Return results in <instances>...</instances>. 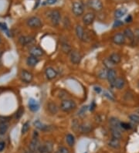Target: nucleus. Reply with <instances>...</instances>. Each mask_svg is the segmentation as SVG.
I'll use <instances>...</instances> for the list:
<instances>
[{"instance_id":"f257e3e1","label":"nucleus","mask_w":139,"mask_h":153,"mask_svg":"<svg viewBox=\"0 0 139 153\" xmlns=\"http://www.w3.org/2000/svg\"><path fill=\"white\" fill-rule=\"evenodd\" d=\"M77 105L72 100H63L60 104V109L64 112H69L75 109Z\"/></svg>"},{"instance_id":"f03ea898","label":"nucleus","mask_w":139,"mask_h":153,"mask_svg":"<svg viewBox=\"0 0 139 153\" xmlns=\"http://www.w3.org/2000/svg\"><path fill=\"white\" fill-rule=\"evenodd\" d=\"M72 12L76 16H80L81 15L84 14V4L81 2H80V1L74 2V3H73L72 5Z\"/></svg>"},{"instance_id":"7ed1b4c3","label":"nucleus","mask_w":139,"mask_h":153,"mask_svg":"<svg viewBox=\"0 0 139 153\" xmlns=\"http://www.w3.org/2000/svg\"><path fill=\"white\" fill-rule=\"evenodd\" d=\"M87 5L90 9L96 12H100L103 10V3L101 0H88Z\"/></svg>"},{"instance_id":"20e7f679","label":"nucleus","mask_w":139,"mask_h":153,"mask_svg":"<svg viewBox=\"0 0 139 153\" xmlns=\"http://www.w3.org/2000/svg\"><path fill=\"white\" fill-rule=\"evenodd\" d=\"M53 151V143L51 141H46L44 144L40 145L38 148L39 153H52Z\"/></svg>"},{"instance_id":"39448f33","label":"nucleus","mask_w":139,"mask_h":153,"mask_svg":"<svg viewBox=\"0 0 139 153\" xmlns=\"http://www.w3.org/2000/svg\"><path fill=\"white\" fill-rule=\"evenodd\" d=\"M27 26L30 27V28H40L43 26L42 20L37 16L30 17L27 20Z\"/></svg>"},{"instance_id":"423d86ee","label":"nucleus","mask_w":139,"mask_h":153,"mask_svg":"<svg viewBox=\"0 0 139 153\" xmlns=\"http://www.w3.org/2000/svg\"><path fill=\"white\" fill-rule=\"evenodd\" d=\"M33 139H32L31 142L29 144V149L32 151H34V152H38L39 147L40 146V141H39L38 139V133L37 131H33Z\"/></svg>"},{"instance_id":"0eeeda50","label":"nucleus","mask_w":139,"mask_h":153,"mask_svg":"<svg viewBox=\"0 0 139 153\" xmlns=\"http://www.w3.org/2000/svg\"><path fill=\"white\" fill-rule=\"evenodd\" d=\"M50 19L53 26H58L60 24V20H61V15H60V11L58 10L52 11L50 14Z\"/></svg>"},{"instance_id":"6e6552de","label":"nucleus","mask_w":139,"mask_h":153,"mask_svg":"<svg viewBox=\"0 0 139 153\" xmlns=\"http://www.w3.org/2000/svg\"><path fill=\"white\" fill-rule=\"evenodd\" d=\"M70 59L71 63L74 64H79L82 60V56L78 51L73 50L70 52Z\"/></svg>"},{"instance_id":"1a4fd4ad","label":"nucleus","mask_w":139,"mask_h":153,"mask_svg":"<svg viewBox=\"0 0 139 153\" xmlns=\"http://www.w3.org/2000/svg\"><path fill=\"white\" fill-rule=\"evenodd\" d=\"M95 20V14L94 12H87L83 17V22L84 25L89 26L92 24Z\"/></svg>"},{"instance_id":"9d476101","label":"nucleus","mask_w":139,"mask_h":153,"mask_svg":"<svg viewBox=\"0 0 139 153\" xmlns=\"http://www.w3.org/2000/svg\"><path fill=\"white\" fill-rule=\"evenodd\" d=\"M112 41L114 44H117V45H123L125 43V37L124 33H116L113 37Z\"/></svg>"},{"instance_id":"9b49d317","label":"nucleus","mask_w":139,"mask_h":153,"mask_svg":"<svg viewBox=\"0 0 139 153\" xmlns=\"http://www.w3.org/2000/svg\"><path fill=\"white\" fill-rule=\"evenodd\" d=\"M20 77H21L22 80L26 83H30L33 80V74L29 71H26V70L22 71L21 73H20Z\"/></svg>"},{"instance_id":"f8f14e48","label":"nucleus","mask_w":139,"mask_h":153,"mask_svg":"<svg viewBox=\"0 0 139 153\" xmlns=\"http://www.w3.org/2000/svg\"><path fill=\"white\" fill-rule=\"evenodd\" d=\"M46 77L48 80H53L57 77V72L55 69H53V67H48L46 69L45 71Z\"/></svg>"},{"instance_id":"ddd939ff","label":"nucleus","mask_w":139,"mask_h":153,"mask_svg":"<svg viewBox=\"0 0 139 153\" xmlns=\"http://www.w3.org/2000/svg\"><path fill=\"white\" fill-rule=\"evenodd\" d=\"M28 105H29V108L32 112H36L40 109V105H39L38 101H36L35 99H33V98H30L29 100Z\"/></svg>"},{"instance_id":"4468645a","label":"nucleus","mask_w":139,"mask_h":153,"mask_svg":"<svg viewBox=\"0 0 139 153\" xmlns=\"http://www.w3.org/2000/svg\"><path fill=\"white\" fill-rule=\"evenodd\" d=\"M121 122L119 121V119H118L117 118H114V117L110 118V120H109V124L110 125V128H113V129L121 130L122 129H121Z\"/></svg>"},{"instance_id":"2eb2a0df","label":"nucleus","mask_w":139,"mask_h":153,"mask_svg":"<svg viewBox=\"0 0 139 153\" xmlns=\"http://www.w3.org/2000/svg\"><path fill=\"white\" fill-rule=\"evenodd\" d=\"M29 54L31 56L39 57V56H41L43 55V50L39 46H33L29 50Z\"/></svg>"},{"instance_id":"dca6fc26","label":"nucleus","mask_w":139,"mask_h":153,"mask_svg":"<svg viewBox=\"0 0 139 153\" xmlns=\"http://www.w3.org/2000/svg\"><path fill=\"white\" fill-rule=\"evenodd\" d=\"M116 77H117V72L114 69H110V70H108V76H107V79L108 80V81L110 83V84H112L114 82V80H116Z\"/></svg>"},{"instance_id":"f3484780","label":"nucleus","mask_w":139,"mask_h":153,"mask_svg":"<svg viewBox=\"0 0 139 153\" xmlns=\"http://www.w3.org/2000/svg\"><path fill=\"white\" fill-rule=\"evenodd\" d=\"M34 126L36 127V129H39V130H40V131H48L49 129H50V126L48 125H46V124H43V122H41L40 121H36V122H34Z\"/></svg>"},{"instance_id":"a211bd4d","label":"nucleus","mask_w":139,"mask_h":153,"mask_svg":"<svg viewBox=\"0 0 139 153\" xmlns=\"http://www.w3.org/2000/svg\"><path fill=\"white\" fill-rule=\"evenodd\" d=\"M114 87L116 88L117 89H122L125 85V80L121 78H116V80H114V82L113 83Z\"/></svg>"},{"instance_id":"6ab92c4d","label":"nucleus","mask_w":139,"mask_h":153,"mask_svg":"<svg viewBox=\"0 0 139 153\" xmlns=\"http://www.w3.org/2000/svg\"><path fill=\"white\" fill-rule=\"evenodd\" d=\"M33 41V37H29V36H22L19 37V42L22 45H27V44H31Z\"/></svg>"},{"instance_id":"aec40b11","label":"nucleus","mask_w":139,"mask_h":153,"mask_svg":"<svg viewBox=\"0 0 139 153\" xmlns=\"http://www.w3.org/2000/svg\"><path fill=\"white\" fill-rule=\"evenodd\" d=\"M110 61L112 62L113 64H118L121 62V56H120V54H118V53H113V54H110Z\"/></svg>"},{"instance_id":"412c9836","label":"nucleus","mask_w":139,"mask_h":153,"mask_svg":"<svg viewBox=\"0 0 139 153\" xmlns=\"http://www.w3.org/2000/svg\"><path fill=\"white\" fill-rule=\"evenodd\" d=\"M39 63V59L36 56H30L27 58V65L29 66V67H35V66Z\"/></svg>"},{"instance_id":"4be33fe9","label":"nucleus","mask_w":139,"mask_h":153,"mask_svg":"<svg viewBox=\"0 0 139 153\" xmlns=\"http://www.w3.org/2000/svg\"><path fill=\"white\" fill-rule=\"evenodd\" d=\"M126 12H127V10L125 9V8H120V9H118L114 12V17L115 19H121V18H122L125 14H126Z\"/></svg>"},{"instance_id":"5701e85b","label":"nucleus","mask_w":139,"mask_h":153,"mask_svg":"<svg viewBox=\"0 0 139 153\" xmlns=\"http://www.w3.org/2000/svg\"><path fill=\"white\" fill-rule=\"evenodd\" d=\"M76 35H77V37H78V39H84L85 33H84V28H83L80 25H77V27H76Z\"/></svg>"},{"instance_id":"b1692460","label":"nucleus","mask_w":139,"mask_h":153,"mask_svg":"<svg viewBox=\"0 0 139 153\" xmlns=\"http://www.w3.org/2000/svg\"><path fill=\"white\" fill-rule=\"evenodd\" d=\"M110 130H111V135H112L113 138L118 139V140L122 139V134H121V131L120 129L110 128Z\"/></svg>"},{"instance_id":"393cba45","label":"nucleus","mask_w":139,"mask_h":153,"mask_svg":"<svg viewBox=\"0 0 139 153\" xmlns=\"http://www.w3.org/2000/svg\"><path fill=\"white\" fill-rule=\"evenodd\" d=\"M124 35H125V38H127L128 39H130L131 41H133L134 39V33L132 31V29L130 28H127L125 29L124 31Z\"/></svg>"},{"instance_id":"a878e982","label":"nucleus","mask_w":139,"mask_h":153,"mask_svg":"<svg viewBox=\"0 0 139 153\" xmlns=\"http://www.w3.org/2000/svg\"><path fill=\"white\" fill-rule=\"evenodd\" d=\"M108 146L113 148H116V149H117V148H119L121 146L120 140L113 138L112 139H110V141H108Z\"/></svg>"},{"instance_id":"bb28decb","label":"nucleus","mask_w":139,"mask_h":153,"mask_svg":"<svg viewBox=\"0 0 139 153\" xmlns=\"http://www.w3.org/2000/svg\"><path fill=\"white\" fill-rule=\"evenodd\" d=\"M66 141H67V145L70 146V147H73L74 146L75 143V139L74 136L71 135V134H68L66 136Z\"/></svg>"},{"instance_id":"cd10ccee","label":"nucleus","mask_w":139,"mask_h":153,"mask_svg":"<svg viewBox=\"0 0 139 153\" xmlns=\"http://www.w3.org/2000/svg\"><path fill=\"white\" fill-rule=\"evenodd\" d=\"M9 129V124L6 122H3L0 123V135H5Z\"/></svg>"},{"instance_id":"c85d7f7f","label":"nucleus","mask_w":139,"mask_h":153,"mask_svg":"<svg viewBox=\"0 0 139 153\" xmlns=\"http://www.w3.org/2000/svg\"><path fill=\"white\" fill-rule=\"evenodd\" d=\"M48 111L50 112L51 114H55L58 112V107L55 103L50 102L48 104Z\"/></svg>"},{"instance_id":"c756f323","label":"nucleus","mask_w":139,"mask_h":153,"mask_svg":"<svg viewBox=\"0 0 139 153\" xmlns=\"http://www.w3.org/2000/svg\"><path fill=\"white\" fill-rule=\"evenodd\" d=\"M129 119L132 121V122H134V124H139V115L138 114H130L128 116Z\"/></svg>"},{"instance_id":"7c9ffc66","label":"nucleus","mask_w":139,"mask_h":153,"mask_svg":"<svg viewBox=\"0 0 139 153\" xmlns=\"http://www.w3.org/2000/svg\"><path fill=\"white\" fill-rule=\"evenodd\" d=\"M80 129H81V131H83V132H89V131H91V124H84V125H82L81 127H80Z\"/></svg>"},{"instance_id":"2f4dec72","label":"nucleus","mask_w":139,"mask_h":153,"mask_svg":"<svg viewBox=\"0 0 139 153\" xmlns=\"http://www.w3.org/2000/svg\"><path fill=\"white\" fill-rule=\"evenodd\" d=\"M29 129V123L28 122H26L23 124L22 127V135H24L28 131V130Z\"/></svg>"},{"instance_id":"473e14b6","label":"nucleus","mask_w":139,"mask_h":153,"mask_svg":"<svg viewBox=\"0 0 139 153\" xmlns=\"http://www.w3.org/2000/svg\"><path fill=\"white\" fill-rule=\"evenodd\" d=\"M62 50L64 52L65 54H69L70 52H71V48L68 44H63L62 45Z\"/></svg>"},{"instance_id":"72a5a7b5","label":"nucleus","mask_w":139,"mask_h":153,"mask_svg":"<svg viewBox=\"0 0 139 153\" xmlns=\"http://www.w3.org/2000/svg\"><path fill=\"white\" fill-rule=\"evenodd\" d=\"M104 65L106 66V67H108L109 70H110V69H112V66L114 65V64H113L112 62L110 61V59H106L105 61H104Z\"/></svg>"},{"instance_id":"f704fd0d","label":"nucleus","mask_w":139,"mask_h":153,"mask_svg":"<svg viewBox=\"0 0 139 153\" xmlns=\"http://www.w3.org/2000/svg\"><path fill=\"white\" fill-rule=\"evenodd\" d=\"M108 71H106V70H101V72L99 73V78H101V79H105V78H107Z\"/></svg>"},{"instance_id":"c9c22d12","label":"nucleus","mask_w":139,"mask_h":153,"mask_svg":"<svg viewBox=\"0 0 139 153\" xmlns=\"http://www.w3.org/2000/svg\"><path fill=\"white\" fill-rule=\"evenodd\" d=\"M121 129H125V130L132 129V125L128 124V123H126V122H121Z\"/></svg>"},{"instance_id":"e433bc0d","label":"nucleus","mask_w":139,"mask_h":153,"mask_svg":"<svg viewBox=\"0 0 139 153\" xmlns=\"http://www.w3.org/2000/svg\"><path fill=\"white\" fill-rule=\"evenodd\" d=\"M56 153H70L69 149L66 147H60L59 149H58Z\"/></svg>"},{"instance_id":"4c0bfd02","label":"nucleus","mask_w":139,"mask_h":153,"mask_svg":"<svg viewBox=\"0 0 139 153\" xmlns=\"http://www.w3.org/2000/svg\"><path fill=\"white\" fill-rule=\"evenodd\" d=\"M124 22L121 20H115L114 24H113V28H118V27H120L121 26H123Z\"/></svg>"},{"instance_id":"58836bf2","label":"nucleus","mask_w":139,"mask_h":153,"mask_svg":"<svg viewBox=\"0 0 139 153\" xmlns=\"http://www.w3.org/2000/svg\"><path fill=\"white\" fill-rule=\"evenodd\" d=\"M23 112H24V109L22 108V107H20L18 111H17L16 112V118H19L22 115V114H23Z\"/></svg>"},{"instance_id":"ea45409f","label":"nucleus","mask_w":139,"mask_h":153,"mask_svg":"<svg viewBox=\"0 0 139 153\" xmlns=\"http://www.w3.org/2000/svg\"><path fill=\"white\" fill-rule=\"evenodd\" d=\"M57 0H46L43 3V5H53L57 3Z\"/></svg>"},{"instance_id":"a19ab883","label":"nucleus","mask_w":139,"mask_h":153,"mask_svg":"<svg viewBox=\"0 0 139 153\" xmlns=\"http://www.w3.org/2000/svg\"><path fill=\"white\" fill-rule=\"evenodd\" d=\"M7 25L4 22H0V29H3L4 31H7Z\"/></svg>"},{"instance_id":"79ce46f5","label":"nucleus","mask_w":139,"mask_h":153,"mask_svg":"<svg viewBox=\"0 0 139 153\" xmlns=\"http://www.w3.org/2000/svg\"><path fill=\"white\" fill-rule=\"evenodd\" d=\"M125 22L126 23H128V22H132V21H133V18H132V16H131V15H128L127 16V18L125 19Z\"/></svg>"},{"instance_id":"37998d69","label":"nucleus","mask_w":139,"mask_h":153,"mask_svg":"<svg viewBox=\"0 0 139 153\" xmlns=\"http://www.w3.org/2000/svg\"><path fill=\"white\" fill-rule=\"evenodd\" d=\"M87 108V106H84V107H82L81 110H80V112H79V114H80V115H81V114H85V112H86Z\"/></svg>"},{"instance_id":"c03bdc74","label":"nucleus","mask_w":139,"mask_h":153,"mask_svg":"<svg viewBox=\"0 0 139 153\" xmlns=\"http://www.w3.org/2000/svg\"><path fill=\"white\" fill-rule=\"evenodd\" d=\"M5 144L4 141H0V152L3 151V149L5 148Z\"/></svg>"},{"instance_id":"a18cd8bd","label":"nucleus","mask_w":139,"mask_h":153,"mask_svg":"<svg viewBox=\"0 0 139 153\" xmlns=\"http://www.w3.org/2000/svg\"><path fill=\"white\" fill-rule=\"evenodd\" d=\"M134 36L136 37L137 39H138V41L139 43V29H135V31H134Z\"/></svg>"},{"instance_id":"49530a36","label":"nucleus","mask_w":139,"mask_h":153,"mask_svg":"<svg viewBox=\"0 0 139 153\" xmlns=\"http://www.w3.org/2000/svg\"><path fill=\"white\" fill-rule=\"evenodd\" d=\"M94 90H95V91H96V92L100 93L101 91V88H99V87H95V88H94Z\"/></svg>"},{"instance_id":"de8ad7c7","label":"nucleus","mask_w":139,"mask_h":153,"mask_svg":"<svg viewBox=\"0 0 139 153\" xmlns=\"http://www.w3.org/2000/svg\"><path fill=\"white\" fill-rule=\"evenodd\" d=\"M24 153H36V152H34V151H32L30 150V149H29V150L26 151Z\"/></svg>"},{"instance_id":"09e8293b","label":"nucleus","mask_w":139,"mask_h":153,"mask_svg":"<svg viewBox=\"0 0 139 153\" xmlns=\"http://www.w3.org/2000/svg\"><path fill=\"white\" fill-rule=\"evenodd\" d=\"M2 52H1V51H0V58H1V56H2Z\"/></svg>"},{"instance_id":"8fccbe9b","label":"nucleus","mask_w":139,"mask_h":153,"mask_svg":"<svg viewBox=\"0 0 139 153\" xmlns=\"http://www.w3.org/2000/svg\"><path fill=\"white\" fill-rule=\"evenodd\" d=\"M0 43H1V38H0Z\"/></svg>"},{"instance_id":"3c124183","label":"nucleus","mask_w":139,"mask_h":153,"mask_svg":"<svg viewBox=\"0 0 139 153\" xmlns=\"http://www.w3.org/2000/svg\"><path fill=\"white\" fill-rule=\"evenodd\" d=\"M138 88H139V82H138Z\"/></svg>"}]
</instances>
